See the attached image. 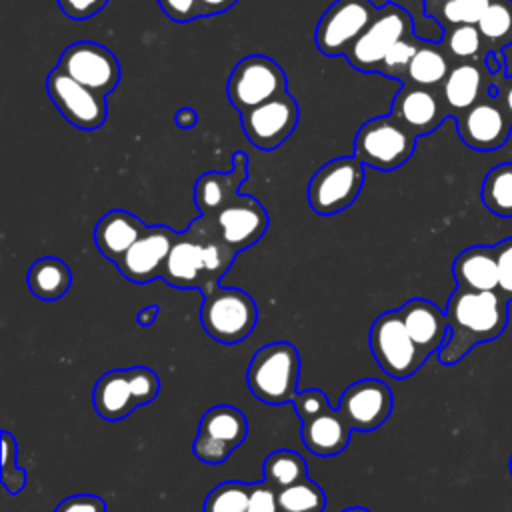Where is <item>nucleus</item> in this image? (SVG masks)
<instances>
[{
  "mask_svg": "<svg viewBox=\"0 0 512 512\" xmlns=\"http://www.w3.org/2000/svg\"><path fill=\"white\" fill-rule=\"evenodd\" d=\"M174 122H176L182 130H190L192 126H196V122H198V114H196V110H194V108L184 106V108H180V110L174 114Z\"/></svg>",
  "mask_w": 512,
  "mask_h": 512,
  "instance_id": "nucleus-46",
  "label": "nucleus"
},
{
  "mask_svg": "<svg viewBox=\"0 0 512 512\" xmlns=\"http://www.w3.org/2000/svg\"><path fill=\"white\" fill-rule=\"evenodd\" d=\"M416 136L392 114L366 120L354 136V154L368 168L390 172L410 160Z\"/></svg>",
  "mask_w": 512,
  "mask_h": 512,
  "instance_id": "nucleus-6",
  "label": "nucleus"
},
{
  "mask_svg": "<svg viewBox=\"0 0 512 512\" xmlns=\"http://www.w3.org/2000/svg\"><path fill=\"white\" fill-rule=\"evenodd\" d=\"M488 94L496 96V100L502 104V108L506 110V114L512 120V74L502 72V74L494 76V82L490 84Z\"/></svg>",
  "mask_w": 512,
  "mask_h": 512,
  "instance_id": "nucleus-44",
  "label": "nucleus"
},
{
  "mask_svg": "<svg viewBox=\"0 0 512 512\" xmlns=\"http://www.w3.org/2000/svg\"><path fill=\"white\" fill-rule=\"evenodd\" d=\"M366 166L356 154L338 156L320 166L308 182V204L320 216H332L352 206L364 186Z\"/></svg>",
  "mask_w": 512,
  "mask_h": 512,
  "instance_id": "nucleus-7",
  "label": "nucleus"
},
{
  "mask_svg": "<svg viewBox=\"0 0 512 512\" xmlns=\"http://www.w3.org/2000/svg\"><path fill=\"white\" fill-rule=\"evenodd\" d=\"M476 26L482 34L486 52H504V48L512 46V0H492Z\"/></svg>",
  "mask_w": 512,
  "mask_h": 512,
  "instance_id": "nucleus-30",
  "label": "nucleus"
},
{
  "mask_svg": "<svg viewBox=\"0 0 512 512\" xmlns=\"http://www.w3.org/2000/svg\"><path fill=\"white\" fill-rule=\"evenodd\" d=\"M158 306L156 304H150V306H146V308H142L140 312H138V316H136V320H138V324L140 326H150L156 318H158Z\"/></svg>",
  "mask_w": 512,
  "mask_h": 512,
  "instance_id": "nucleus-47",
  "label": "nucleus"
},
{
  "mask_svg": "<svg viewBox=\"0 0 512 512\" xmlns=\"http://www.w3.org/2000/svg\"><path fill=\"white\" fill-rule=\"evenodd\" d=\"M248 180V154L236 150L228 172H204L194 184V202L200 216H214L240 194V186Z\"/></svg>",
  "mask_w": 512,
  "mask_h": 512,
  "instance_id": "nucleus-22",
  "label": "nucleus"
},
{
  "mask_svg": "<svg viewBox=\"0 0 512 512\" xmlns=\"http://www.w3.org/2000/svg\"><path fill=\"white\" fill-rule=\"evenodd\" d=\"M160 392V378L146 366L108 370L92 390V406L102 420L116 422L138 406L150 404Z\"/></svg>",
  "mask_w": 512,
  "mask_h": 512,
  "instance_id": "nucleus-4",
  "label": "nucleus"
},
{
  "mask_svg": "<svg viewBox=\"0 0 512 512\" xmlns=\"http://www.w3.org/2000/svg\"><path fill=\"white\" fill-rule=\"evenodd\" d=\"M162 12L178 24L192 22L200 18V2L198 0H156Z\"/></svg>",
  "mask_w": 512,
  "mask_h": 512,
  "instance_id": "nucleus-41",
  "label": "nucleus"
},
{
  "mask_svg": "<svg viewBox=\"0 0 512 512\" xmlns=\"http://www.w3.org/2000/svg\"><path fill=\"white\" fill-rule=\"evenodd\" d=\"M176 236L178 232L170 226H148L146 232L114 262L118 272L134 284H148L160 278Z\"/></svg>",
  "mask_w": 512,
  "mask_h": 512,
  "instance_id": "nucleus-17",
  "label": "nucleus"
},
{
  "mask_svg": "<svg viewBox=\"0 0 512 512\" xmlns=\"http://www.w3.org/2000/svg\"><path fill=\"white\" fill-rule=\"evenodd\" d=\"M452 68L450 56L442 42L422 40L412 56L402 84H414L424 88H440Z\"/></svg>",
  "mask_w": 512,
  "mask_h": 512,
  "instance_id": "nucleus-27",
  "label": "nucleus"
},
{
  "mask_svg": "<svg viewBox=\"0 0 512 512\" xmlns=\"http://www.w3.org/2000/svg\"><path fill=\"white\" fill-rule=\"evenodd\" d=\"M378 12L372 0H334L320 16L314 44L324 56H346Z\"/></svg>",
  "mask_w": 512,
  "mask_h": 512,
  "instance_id": "nucleus-11",
  "label": "nucleus"
},
{
  "mask_svg": "<svg viewBox=\"0 0 512 512\" xmlns=\"http://www.w3.org/2000/svg\"><path fill=\"white\" fill-rule=\"evenodd\" d=\"M452 276L456 286L476 292L498 288V264L494 246L476 244L462 250L452 262Z\"/></svg>",
  "mask_w": 512,
  "mask_h": 512,
  "instance_id": "nucleus-26",
  "label": "nucleus"
},
{
  "mask_svg": "<svg viewBox=\"0 0 512 512\" xmlns=\"http://www.w3.org/2000/svg\"><path fill=\"white\" fill-rule=\"evenodd\" d=\"M224 238V242L236 252L248 250L268 230L270 218L260 200L248 194H238L220 212L210 216Z\"/></svg>",
  "mask_w": 512,
  "mask_h": 512,
  "instance_id": "nucleus-19",
  "label": "nucleus"
},
{
  "mask_svg": "<svg viewBox=\"0 0 512 512\" xmlns=\"http://www.w3.org/2000/svg\"><path fill=\"white\" fill-rule=\"evenodd\" d=\"M396 312L422 354H438L448 338L446 312H442L434 302L424 298H412L404 302Z\"/></svg>",
  "mask_w": 512,
  "mask_h": 512,
  "instance_id": "nucleus-23",
  "label": "nucleus"
},
{
  "mask_svg": "<svg viewBox=\"0 0 512 512\" xmlns=\"http://www.w3.org/2000/svg\"><path fill=\"white\" fill-rule=\"evenodd\" d=\"M46 92L60 116L78 130H98L108 116L106 96L80 84L60 68L46 76Z\"/></svg>",
  "mask_w": 512,
  "mask_h": 512,
  "instance_id": "nucleus-12",
  "label": "nucleus"
},
{
  "mask_svg": "<svg viewBox=\"0 0 512 512\" xmlns=\"http://www.w3.org/2000/svg\"><path fill=\"white\" fill-rule=\"evenodd\" d=\"M350 424L340 410H326L320 416L302 422L300 438L308 452L320 458H332L346 450L350 442Z\"/></svg>",
  "mask_w": 512,
  "mask_h": 512,
  "instance_id": "nucleus-25",
  "label": "nucleus"
},
{
  "mask_svg": "<svg viewBox=\"0 0 512 512\" xmlns=\"http://www.w3.org/2000/svg\"><path fill=\"white\" fill-rule=\"evenodd\" d=\"M482 204L500 218H512V162L496 164L482 182Z\"/></svg>",
  "mask_w": 512,
  "mask_h": 512,
  "instance_id": "nucleus-31",
  "label": "nucleus"
},
{
  "mask_svg": "<svg viewBox=\"0 0 512 512\" xmlns=\"http://www.w3.org/2000/svg\"><path fill=\"white\" fill-rule=\"evenodd\" d=\"M442 46L448 52V56L454 58L456 62L482 60L486 54L484 40L476 24H462V26L444 30Z\"/></svg>",
  "mask_w": 512,
  "mask_h": 512,
  "instance_id": "nucleus-34",
  "label": "nucleus"
},
{
  "mask_svg": "<svg viewBox=\"0 0 512 512\" xmlns=\"http://www.w3.org/2000/svg\"><path fill=\"white\" fill-rule=\"evenodd\" d=\"M28 290L44 302L62 298L72 286V272L68 264L56 256L38 258L26 272Z\"/></svg>",
  "mask_w": 512,
  "mask_h": 512,
  "instance_id": "nucleus-28",
  "label": "nucleus"
},
{
  "mask_svg": "<svg viewBox=\"0 0 512 512\" xmlns=\"http://www.w3.org/2000/svg\"><path fill=\"white\" fill-rule=\"evenodd\" d=\"M300 354L290 342H272L256 350L246 370V384L264 404H286L296 396Z\"/></svg>",
  "mask_w": 512,
  "mask_h": 512,
  "instance_id": "nucleus-3",
  "label": "nucleus"
},
{
  "mask_svg": "<svg viewBox=\"0 0 512 512\" xmlns=\"http://www.w3.org/2000/svg\"><path fill=\"white\" fill-rule=\"evenodd\" d=\"M492 0H422L426 18L436 20L444 30L462 24H478Z\"/></svg>",
  "mask_w": 512,
  "mask_h": 512,
  "instance_id": "nucleus-29",
  "label": "nucleus"
},
{
  "mask_svg": "<svg viewBox=\"0 0 512 512\" xmlns=\"http://www.w3.org/2000/svg\"><path fill=\"white\" fill-rule=\"evenodd\" d=\"M292 406L300 422H308L332 408L328 402V396L318 388H306L302 392H296V396L292 398Z\"/></svg>",
  "mask_w": 512,
  "mask_h": 512,
  "instance_id": "nucleus-38",
  "label": "nucleus"
},
{
  "mask_svg": "<svg viewBox=\"0 0 512 512\" xmlns=\"http://www.w3.org/2000/svg\"><path fill=\"white\" fill-rule=\"evenodd\" d=\"M510 474H512V456H510Z\"/></svg>",
  "mask_w": 512,
  "mask_h": 512,
  "instance_id": "nucleus-49",
  "label": "nucleus"
},
{
  "mask_svg": "<svg viewBox=\"0 0 512 512\" xmlns=\"http://www.w3.org/2000/svg\"><path fill=\"white\" fill-rule=\"evenodd\" d=\"M200 2V18H210L230 10L238 0H198Z\"/></svg>",
  "mask_w": 512,
  "mask_h": 512,
  "instance_id": "nucleus-45",
  "label": "nucleus"
},
{
  "mask_svg": "<svg viewBox=\"0 0 512 512\" xmlns=\"http://www.w3.org/2000/svg\"><path fill=\"white\" fill-rule=\"evenodd\" d=\"M54 512H106V504L96 494H74L64 498Z\"/></svg>",
  "mask_w": 512,
  "mask_h": 512,
  "instance_id": "nucleus-43",
  "label": "nucleus"
},
{
  "mask_svg": "<svg viewBox=\"0 0 512 512\" xmlns=\"http://www.w3.org/2000/svg\"><path fill=\"white\" fill-rule=\"evenodd\" d=\"M246 436L248 420L238 408L230 404L212 406L200 418L194 454L204 464H222L240 444H244Z\"/></svg>",
  "mask_w": 512,
  "mask_h": 512,
  "instance_id": "nucleus-13",
  "label": "nucleus"
},
{
  "mask_svg": "<svg viewBox=\"0 0 512 512\" xmlns=\"http://www.w3.org/2000/svg\"><path fill=\"white\" fill-rule=\"evenodd\" d=\"M448 338L438 350L444 366L458 364L474 346L498 338L508 326V300L496 290L476 292L456 286L446 304Z\"/></svg>",
  "mask_w": 512,
  "mask_h": 512,
  "instance_id": "nucleus-2",
  "label": "nucleus"
},
{
  "mask_svg": "<svg viewBox=\"0 0 512 512\" xmlns=\"http://www.w3.org/2000/svg\"><path fill=\"white\" fill-rule=\"evenodd\" d=\"M496 264H498V288L496 292L512 302V236L494 244Z\"/></svg>",
  "mask_w": 512,
  "mask_h": 512,
  "instance_id": "nucleus-39",
  "label": "nucleus"
},
{
  "mask_svg": "<svg viewBox=\"0 0 512 512\" xmlns=\"http://www.w3.org/2000/svg\"><path fill=\"white\" fill-rule=\"evenodd\" d=\"M420 42H422V38H418L414 32L404 36V38H400L398 42H394L390 46V50L386 52V56L382 58L378 74H382V76H386L390 80L402 82L404 76H406L408 64H410L412 56L416 54Z\"/></svg>",
  "mask_w": 512,
  "mask_h": 512,
  "instance_id": "nucleus-36",
  "label": "nucleus"
},
{
  "mask_svg": "<svg viewBox=\"0 0 512 512\" xmlns=\"http://www.w3.org/2000/svg\"><path fill=\"white\" fill-rule=\"evenodd\" d=\"M390 114L398 118L416 138L432 134L448 118L440 90L414 84L400 86L392 98Z\"/></svg>",
  "mask_w": 512,
  "mask_h": 512,
  "instance_id": "nucleus-20",
  "label": "nucleus"
},
{
  "mask_svg": "<svg viewBox=\"0 0 512 512\" xmlns=\"http://www.w3.org/2000/svg\"><path fill=\"white\" fill-rule=\"evenodd\" d=\"M392 406L394 398L388 384L376 378H366L350 384L342 392L338 410L352 430L372 432L388 420Z\"/></svg>",
  "mask_w": 512,
  "mask_h": 512,
  "instance_id": "nucleus-18",
  "label": "nucleus"
},
{
  "mask_svg": "<svg viewBox=\"0 0 512 512\" xmlns=\"http://www.w3.org/2000/svg\"><path fill=\"white\" fill-rule=\"evenodd\" d=\"M236 256L220 236L214 220L198 216L184 232H178L160 278L172 288L206 292L218 286Z\"/></svg>",
  "mask_w": 512,
  "mask_h": 512,
  "instance_id": "nucleus-1",
  "label": "nucleus"
},
{
  "mask_svg": "<svg viewBox=\"0 0 512 512\" xmlns=\"http://www.w3.org/2000/svg\"><path fill=\"white\" fill-rule=\"evenodd\" d=\"M278 504H280V512H324L326 494L314 480L306 476L300 482L280 488Z\"/></svg>",
  "mask_w": 512,
  "mask_h": 512,
  "instance_id": "nucleus-33",
  "label": "nucleus"
},
{
  "mask_svg": "<svg viewBox=\"0 0 512 512\" xmlns=\"http://www.w3.org/2000/svg\"><path fill=\"white\" fill-rule=\"evenodd\" d=\"M262 472H264V480L276 490H280L294 482L304 480L308 476V464L304 456L298 454L296 450L280 448L266 456L262 464Z\"/></svg>",
  "mask_w": 512,
  "mask_h": 512,
  "instance_id": "nucleus-32",
  "label": "nucleus"
},
{
  "mask_svg": "<svg viewBox=\"0 0 512 512\" xmlns=\"http://www.w3.org/2000/svg\"><path fill=\"white\" fill-rule=\"evenodd\" d=\"M146 228L148 224L138 216L116 208L98 220L94 228V244L106 260L116 262L146 232Z\"/></svg>",
  "mask_w": 512,
  "mask_h": 512,
  "instance_id": "nucleus-24",
  "label": "nucleus"
},
{
  "mask_svg": "<svg viewBox=\"0 0 512 512\" xmlns=\"http://www.w3.org/2000/svg\"><path fill=\"white\" fill-rule=\"evenodd\" d=\"M16 454H18V444L16 438L8 432L2 430V484L6 492L18 494L26 486V470L16 464Z\"/></svg>",
  "mask_w": 512,
  "mask_h": 512,
  "instance_id": "nucleus-37",
  "label": "nucleus"
},
{
  "mask_svg": "<svg viewBox=\"0 0 512 512\" xmlns=\"http://www.w3.org/2000/svg\"><path fill=\"white\" fill-rule=\"evenodd\" d=\"M286 92V74L280 64L264 54H250L232 68L226 94L230 104L244 114Z\"/></svg>",
  "mask_w": 512,
  "mask_h": 512,
  "instance_id": "nucleus-8",
  "label": "nucleus"
},
{
  "mask_svg": "<svg viewBox=\"0 0 512 512\" xmlns=\"http://www.w3.org/2000/svg\"><path fill=\"white\" fill-rule=\"evenodd\" d=\"M454 120L460 140L478 152L502 148L512 134V120L492 94H486L478 104Z\"/></svg>",
  "mask_w": 512,
  "mask_h": 512,
  "instance_id": "nucleus-16",
  "label": "nucleus"
},
{
  "mask_svg": "<svg viewBox=\"0 0 512 512\" xmlns=\"http://www.w3.org/2000/svg\"><path fill=\"white\" fill-rule=\"evenodd\" d=\"M250 500V484L226 480L214 486L202 506V512H246Z\"/></svg>",
  "mask_w": 512,
  "mask_h": 512,
  "instance_id": "nucleus-35",
  "label": "nucleus"
},
{
  "mask_svg": "<svg viewBox=\"0 0 512 512\" xmlns=\"http://www.w3.org/2000/svg\"><path fill=\"white\" fill-rule=\"evenodd\" d=\"M300 108L286 90L280 96L240 114V124L248 142L258 150H274L296 130Z\"/></svg>",
  "mask_w": 512,
  "mask_h": 512,
  "instance_id": "nucleus-15",
  "label": "nucleus"
},
{
  "mask_svg": "<svg viewBox=\"0 0 512 512\" xmlns=\"http://www.w3.org/2000/svg\"><path fill=\"white\" fill-rule=\"evenodd\" d=\"M202 296L200 322L212 340L234 346L252 334L258 322V306L248 292L214 286Z\"/></svg>",
  "mask_w": 512,
  "mask_h": 512,
  "instance_id": "nucleus-5",
  "label": "nucleus"
},
{
  "mask_svg": "<svg viewBox=\"0 0 512 512\" xmlns=\"http://www.w3.org/2000/svg\"><path fill=\"white\" fill-rule=\"evenodd\" d=\"M246 512H280L278 490L266 480L250 484V500Z\"/></svg>",
  "mask_w": 512,
  "mask_h": 512,
  "instance_id": "nucleus-40",
  "label": "nucleus"
},
{
  "mask_svg": "<svg viewBox=\"0 0 512 512\" xmlns=\"http://www.w3.org/2000/svg\"><path fill=\"white\" fill-rule=\"evenodd\" d=\"M108 0H58L60 10L70 18V20H88L96 16Z\"/></svg>",
  "mask_w": 512,
  "mask_h": 512,
  "instance_id": "nucleus-42",
  "label": "nucleus"
},
{
  "mask_svg": "<svg viewBox=\"0 0 512 512\" xmlns=\"http://www.w3.org/2000/svg\"><path fill=\"white\" fill-rule=\"evenodd\" d=\"M342 512H370L368 508H362V506H352V508H346Z\"/></svg>",
  "mask_w": 512,
  "mask_h": 512,
  "instance_id": "nucleus-48",
  "label": "nucleus"
},
{
  "mask_svg": "<svg viewBox=\"0 0 512 512\" xmlns=\"http://www.w3.org/2000/svg\"><path fill=\"white\" fill-rule=\"evenodd\" d=\"M412 32H414V24H412L410 12L396 2H386L384 6L378 8L370 26L352 44V48L344 58L354 70H360L366 74L368 72L378 74L380 62L390 50V46Z\"/></svg>",
  "mask_w": 512,
  "mask_h": 512,
  "instance_id": "nucleus-10",
  "label": "nucleus"
},
{
  "mask_svg": "<svg viewBox=\"0 0 512 512\" xmlns=\"http://www.w3.org/2000/svg\"><path fill=\"white\" fill-rule=\"evenodd\" d=\"M492 82L494 76L484 68L482 60L452 64L446 80L438 88L448 116L456 118L478 104L488 94Z\"/></svg>",
  "mask_w": 512,
  "mask_h": 512,
  "instance_id": "nucleus-21",
  "label": "nucleus"
},
{
  "mask_svg": "<svg viewBox=\"0 0 512 512\" xmlns=\"http://www.w3.org/2000/svg\"><path fill=\"white\" fill-rule=\"evenodd\" d=\"M370 350L380 370L394 378H410L428 356L414 344L396 310L380 314L370 328Z\"/></svg>",
  "mask_w": 512,
  "mask_h": 512,
  "instance_id": "nucleus-9",
  "label": "nucleus"
},
{
  "mask_svg": "<svg viewBox=\"0 0 512 512\" xmlns=\"http://www.w3.org/2000/svg\"><path fill=\"white\" fill-rule=\"evenodd\" d=\"M56 68L104 96L120 84L118 58L112 50L92 40H80L64 48Z\"/></svg>",
  "mask_w": 512,
  "mask_h": 512,
  "instance_id": "nucleus-14",
  "label": "nucleus"
}]
</instances>
